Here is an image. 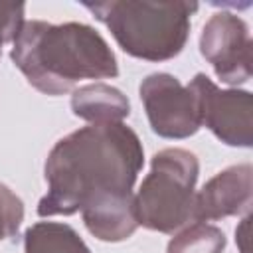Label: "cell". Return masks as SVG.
Returning <instances> with one entry per match:
<instances>
[{"label": "cell", "mask_w": 253, "mask_h": 253, "mask_svg": "<svg viewBox=\"0 0 253 253\" xmlns=\"http://www.w3.org/2000/svg\"><path fill=\"white\" fill-rule=\"evenodd\" d=\"M249 221H251V215L247 213L241 219V225L235 229V241H237L241 253H249V245H247V239H249Z\"/></svg>", "instance_id": "9a60e30c"}, {"label": "cell", "mask_w": 253, "mask_h": 253, "mask_svg": "<svg viewBox=\"0 0 253 253\" xmlns=\"http://www.w3.org/2000/svg\"><path fill=\"white\" fill-rule=\"evenodd\" d=\"M198 176L200 162L194 152L178 146L158 150L150 160V172L134 194L138 225L174 233L194 221Z\"/></svg>", "instance_id": "277c9868"}, {"label": "cell", "mask_w": 253, "mask_h": 253, "mask_svg": "<svg viewBox=\"0 0 253 253\" xmlns=\"http://www.w3.org/2000/svg\"><path fill=\"white\" fill-rule=\"evenodd\" d=\"M103 22L119 47L144 61H168L176 57L190 38L192 16L198 2L184 0H111L83 2Z\"/></svg>", "instance_id": "3957f363"}, {"label": "cell", "mask_w": 253, "mask_h": 253, "mask_svg": "<svg viewBox=\"0 0 253 253\" xmlns=\"http://www.w3.org/2000/svg\"><path fill=\"white\" fill-rule=\"evenodd\" d=\"M138 95L154 134L182 140L200 130L202 121L198 97L190 85H182L174 75H146L138 85Z\"/></svg>", "instance_id": "5b68a950"}, {"label": "cell", "mask_w": 253, "mask_h": 253, "mask_svg": "<svg viewBox=\"0 0 253 253\" xmlns=\"http://www.w3.org/2000/svg\"><path fill=\"white\" fill-rule=\"evenodd\" d=\"M24 253H91V249L67 223L36 221L24 233Z\"/></svg>", "instance_id": "8fae6325"}, {"label": "cell", "mask_w": 253, "mask_h": 253, "mask_svg": "<svg viewBox=\"0 0 253 253\" xmlns=\"http://www.w3.org/2000/svg\"><path fill=\"white\" fill-rule=\"evenodd\" d=\"M0 53H2V49H0Z\"/></svg>", "instance_id": "2e32d148"}, {"label": "cell", "mask_w": 253, "mask_h": 253, "mask_svg": "<svg viewBox=\"0 0 253 253\" xmlns=\"http://www.w3.org/2000/svg\"><path fill=\"white\" fill-rule=\"evenodd\" d=\"M24 221V202L0 182V241L16 237Z\"/></svg>", "instance_id": "4fadbf2b"}, {"label": "cell", "mask_w": 253, "mask_h": 253, "mask_svg": "<svg viewBox=\"0 0 253 253\" xmlns=\"http://www.w3.org/2000/svg\"><path fill=\"white\" fill-rule=\"evenodd\" d=\"M253 200V166H229L210 178L194 198V221H215L249 211Z\"/></svg>", "instance_id": "ba28073f"}, {"label": "cell", "mask_w": 253, "mask_h": 253, "mask_svg": "<svg viewBox=\"0 0 253 253\" xmlns=\"http://www.w3.org/2000/svg\"><path fill=\"white\" fill-rule=\"evenodd\" d=\"M10 57L40 93L57 97L83 79H113L117 57L107 40L89 24L43 20L24 22L12 42Z\"/></svg>", "instance_id": "7a4b0ae2"}, {"label": "cell", "mask_w": 253, "mask_h": 253, "mask_svg": "<svg viewBox=\"0 0 253 253\" xmlns=\"http://www.w3.org/2000/svg\"><path fill=\"white\" fill-rule=\"evenodd\" d=\"M71 111L89 125L123 123L130 115V103L121 89L95 81L73 91Z\"/></svg>", "instance_id": "30bf717a"}, {"label": "cell", "mask_w": 253, "mask_h": 253, "mask_svg": "<svg viewBox=\"0 0 253 253\" xmlns=\"http://www.w3.org/2000/svg\"><path fill=\"white\" fill-rule=\"evenodd\" d=\"M225 233L206 221H196L176 233L166 247V253H223Z\"/></svg>", "instance_id": "7c38bea8"}, {"label": "cell", "mask_w": 253, "mask_h": 253, "mask_svg": "<svg viewBox=\"0 0 253 253\" xmlns=\"http://www.w3.org/2000/svg\"><path fill=\"white\" fill-rule=\"evenodd\" d=\"M251 49L249 26L233 12H215L202 28L200 53L225 85L237 87L251 79Z\"/></svg>", "instance_id": "52a82bcc"}, {"label": "cell", "mask_w": 253, "mask_h": 253, "mask_svg": "<svg viewBox=\"0 0 253 253\" xmlns=\"http://www.w3.org/2000/svg\"><path fill=\"white\" fill-rule=\"evenodd\" d=\"M144 166L138 134L125 123L87 125L59 138L43 166L38 215H73L97 198L128 194Z\"/></svg>", "instance_id": "6da1fadb"}, {"label": "cell", "mask_w": 253, "mask_h": 253, "mask_svg": "<svg viewBox=\"0 0 253 253\" xmlns=\"http://www.w3.org/2000/svg\"><path fill=\"white\" fill-rule=\"evenodd\" d=\"M26 4L0 2V49L4 43L14 42L26 22Z\"/></svg>", "instance_id": "5bb4252c"}, {"label": "cell", "mask_w": 253, "mask_h": 253, "mask_svg": "<svg viewBox=\"0 0 253 253\" xmlns=\"http://www.w3.org/2000/svg\"><path fill=\"white\" fill-rule=\"evenodd\" d=\"M81 217L87 231L99 241H125L138 227L134 211V192L97 198L81 208Z\"/></svg>", "instance_id": "9c48e42d"}, {"label": "cell", "mask_w": 253, "mask_h": 253, "mask_svg": "<svg viewBox=\"0 0 253 253\" xmlns=\"http://www.w3.org/2000/svg\"><path fill=\"white\" fill-rule=\"evenodd\" d=\"M188 85L198 97L202 126L227 146L251 148L253 95L243 89H219L206 73H196Z\"/></svg>", "instance_id": "8992f818"}]
</instances>
